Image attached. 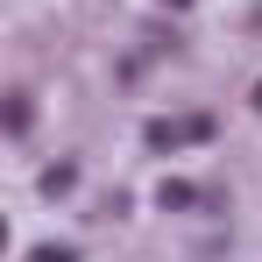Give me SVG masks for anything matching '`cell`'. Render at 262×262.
Returning <instances> with one entry per match:
<instances>
[{
    "label": "cell",
    "instance_id": "cell-7",
    "mask_svg": "<svg viewBox=\"0 0 262 262\" xmlns=\"http://www.w3.org/2000/svg\"><path fill=\"white\" fill-rule=\"evenodd\" d=\"M255 106H262V85H255Z\"/></svg>",
    "mask_w": 262,
    "mask_h": 262
},
{
    "label": "cell",
    "instance_id": "cell-3",
    "mask_svg": "<svg viewBox=\"0 0 262 262\" xmlns=\"http://www.w3.org/2000/svg\"><path fill=\"white\" fill-rule=\"evenodd\" d=\"M71 184H78V163H50V170H43V191H50V199L71 191Z\"/></svg>",
    "mask_w": 262,
    "mask_h": 262
},
{
    "label": "cell",
    "instance_id": "cell-2",
    "mask_svg": "<svg viewBox=\"0 0 262 262\" xmlns=\"http://www.w3.org/2000/svg\"><path fill=\"white\" fill-rule=\"evenodd\" d=\"M156 199H163L170 213H184V206H199V191H191L184 177H163V191H156Z\"/></svg>",
    "mask_w": 262,
    "mask_h": 262
},
{
    "label": "cell",
    "instance_id": "cell-6",
    "mask_svg": "<svg viewBox=\"0 0 262 262\" xmlns=\"http://www.w3.org/2000/svg\"><path fill=\"white\" fill-rule=\"evenodd\" d=\"M163 7H191V0H163Z\"/></svg>",
    "mask_w": 262,
    "mask_h": 262
},
{
    "label": "cell",
    "instance_id": "cell-1",
    "mask_svg": "<svg viewBox=\"0 0 262 262\" xmlns=\"http://www.w3.org/2000/svg\"><path fill=\"white\" fill-rule=\"evenodd\" d=\"M184 142H213V114H184V121H149V149H184Z\"/></svg>",
    "mask_w": 262,
    "mask_h": 262
},
{
    "label": "cell",
    "instance_id": "cell-4",
    "mask_svg": "<svg viewBox=\"0 0 262 262\" xmlns=\"http://www.w3.org/2000/svg\"><path fill=\"white\" fill-rule=\"evenodd\" d=\"M29 121H36V106H29V92H14V106H7V135H29Z\"/></svg>",
    "mask_w": 262,
    "mask_h": 262
},
{
    "label": "cell",
    "instance_id": "cell-5",
    "mask_svg": "<svg viewBox=\"0 0 262 262\" xmlns=\"http://www.w3.org/2000/svg\"><path fill=\"white\" fill-rule=\"evenodd\" d=\"M29 262H78V248H64V241L57 248H29Z\"/></svg>",
    "mask_w": 262,
    "mask_h": 262
}]
</instances>
